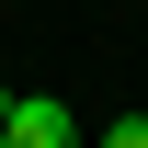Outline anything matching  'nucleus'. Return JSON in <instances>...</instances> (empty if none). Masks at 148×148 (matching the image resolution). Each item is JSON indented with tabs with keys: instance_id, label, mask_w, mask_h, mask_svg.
<instances>
[{
	"instance_id": "1",
	"label": "nucleus",
	"mask_w": 148,
	"mask_h": 148,
	"mask_svg": "<svg viewBox=\"0 0 148 148\" xmlns=\"http://www.w3.org/2000/svg\"><path fill=\"white\" fill-rule=\"evenodd\" d=\"M0 137H12V148H80V103H57V91H23Z\"/></svg>"
},
{
	"instance_id": "4",
	"label": "nucleus",
	"mask_w": 148,
	"mask_h": 148,
	"mask_svg": "<svg viewBox=\"0 0 148 148\" xmlns=\"http://www.w3.org/2000/svg\"><path fill=\"white\" fill-rule=\"evenodd\" d=\"M0 148H12V137H0Z\"/></svg>"
},
{
	"instance_id": "2",
	"label": "nucleus",
	"mask_w": 148,
	"mask_h": 148,
	"mask_svg": "<svg viewBox=\"0 0 148 148\" xmlns=\"http://www.w3.org/2000/svg\"><path fill=\"white\" fill-rule=\"evenodd\" d=\"M91 148H148V114H114V125H103Z\"/></svg>"
},
{
	"instance_id": "3",
	"label": "nucleus",
	"mask_w": 148,
	"mask_h": 148,
	"mask_svg": "<svg viewBox=\"0 0 148 148\" xmlns=\"http://www.w3.org/2000/svg\"><path fill=\"white\" fill-rule=\"evenodd\" d=\"M12 103H23V91H0V125H12Z\"/></svg>"
}]
</instances>
